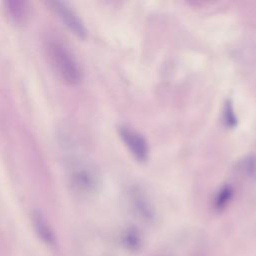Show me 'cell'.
I'll list each match as a JSON object with an SVG mask.
<instances>
[{
    "mask_svg": "<svg viewBox=\"0 0 256 256\" xmlns=\"http://www.w3.org/2000/svg\"><path fill=\"white\" fill-rule=\"evenodd\" d=\"M128 198L134 213L145 221H152L154 210L150 200L141 187L133 186L128 191Z\"/></svg>",
    "mask_w": 256,
    "mask_h": 256,
    "instance_id": "5b68a950",
    "label": "cell"
},
{
    "mask_svg": "<svg viewBox=\"0 0 256 256\" xmlns=\"http://www.w3.org/2000/svg\"><path fill=\"white\" fill-rule=\"evenodd\" d=\"M5 9L8 16L15 23H23L29 14V6L26 1L9 0L5 2Z\"/></svg>",
    "mask_w": 256,
    "mask_h": 256,
    "instance_id": "52a82bcc",
    "label": "cell"
},
{
    "mask_svg": "<svg viewBox=\"0 0 256 256\" xmlns=\"http://www.w3.org/2000/svg\"><path fill=\"white\" fill-rule=\"evenodd\" d=\"M72 185L83 193L94 192L99 186V174L96 168L89 162H77L71 167L70 174Z\"/></svg>",
    "mask_w": 256,
    "mask_h": 256,
    "instance_id": "7a4b0ae2",
    "label": "cell"
},
{
    "mask_svg": "<svg viewBox=\"0 0 256 256\" xmlns=\"http://www.w3.org/2000/svg\"><path fill=\"white\" fill-rule=\"evenodd\" d=\"M222 121L225 127L229 129H234L238 125V118L235 112L233 102L230 99H227L223 105L222 109Z\"/></svg>",
    "mask_w": 256,
    "mask_h": 256,
    "instance_id": "9c48e42d",
    "label": "cell"
},
{
    "mask_svg": "<svg viewBox=\"0 0 256 256\" xmlns=\"http://www.w3.org/2000/svg\"><path fill=\"white\" fill-rule=\"evenodd\" d=\"M45 49L52 67L62 80L70 85L81 82L83 77L81 65L65 43L56 38L49 39Z\"/></svg>",
    "mask_w": 256,
    "mask_h": 256,
    "instance_id": "6da1fadb",
    "label": "cell"
},
{
    "mask_svg": "<svg viewBox=\"0 0 256 256\" xmlns=\"http://www.w3.org/2000/svg\"><path fill=\"white\" fill-rule=\"evenodd\" d=\"M124 245L131 251H137L141 246V237L137 230L133 228H129L124 232L123 235Z\"/></svg>",
    "mask_w": 256,
    "mask_h": 256,
    "instance_id": "30bf717a",
    "label": "cell"
},
{
    "mask_svg": "<svg viewBox=\"0 0 256 256\" xmlns=\"http://www.w3.org/2000/svg\"><path fill=\"white\" fill-rule=\"evenodd\" d=\"M51 9L58 15L60 20L78 37L85 38L87 29L79 15L66 3L62 1H50Z\"/></svg>",
    "mask_w": 256,
    "mask_h": 256,
    "instance_id": "277c9868",
    "label": "cell"
},
{
    "mask_svg": "<svg viewBox=\"0 0 256 256\" xmlns=\"http://www.w3.org/2000/svg\"><path fill=\"white\" fill-rule=\"evenodd\" d=\"M32 220L35 231L42 241H44L46 244L53 245L55 243V235L46 218L40 212H34Z\"/></svg>",
    "mask_w": 256,
    "mask_h": 256,
    "instance_id": "8992f818",
    "label": "cell"
},
{
    "mask_svg": "<svg viewBox=\"0 0 256 256\" xmlns=\"http://www.w3.org/2000/svg\"><path fill=\"white\" fill-rule=\"evenodd\" d=\"M240 169L246 177L250 179L256 178V157L255 156H247L240 163Z\"/></svg>",
    "mask_w": 256,
    "mask_h": 256,
    "instance_id": "8fae6325",
    "label": "cell"
},
{
    "mask_svg": "<svg viewBox=\"0 0 256 256\" xmlns=\"http://www.w3.org/2000/svg\"><path fill=\"white\" fill-rule=\"evenodd\" d=\"M234 195V190L230 185H224L220 188V190L217 192L213 206L216 210L221 211L227 207V205L230 203Z\"/></svg>",
    "mask_w": 256,
    "mask_h": 256,
    "instance_id": "ba28073f",
    "label": "cell"
},
{
    "mask_svg": "<svg viewBox=\"0 0 256 256\" xmlns=\"http://www.w3.org/2000/svg\"><path fill=\"white\" fill-rule=\"evenodd\" d=\"M118 133L123 143L139 162H146L149 158V145L147 140L138 131L126 125L120 126Z\"/></svg>",
    "mask_w": 256,
    "mask_h": 256,
    "instance_id": "3957f363",
    "label": "cell"
}]
</instances>
